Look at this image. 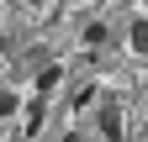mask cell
Listing matches in <instances>:
<instances>
[{
  "instance_id": "6da1fadb",
  "label": "cell",
  "mask_w": 148,
  "mask_h": 142,
  "mask_svg": "<svg viewBox=\"0 0 148 142\" xmlns=\"http://www.w3.org/2000/svg\"><path fill=\"white\" fill-rule=\"evenodd\" d=\"M122 105H101V137H111V142H122Z\"/></svg>"
},
{
  "instance_id": "5b68a950",
  "label": "cell",
  "mask_w": 148,
  "mask_h": 142,
  "mask_svg": "<svg viewBox=\"0 0 148 142\" xmlns=\"http://www.w3.org/2000/svg\"><path fill=\"white\" fill-rule=\"evenodd\" d=\"M101 42H106V26L90 21V26H85V47H101Z\"/></svg>"
},
{
  "instance_id": "3957f363",
  "label": "cell",
  "mask_w": 148,
  "mask_h": 142,
  "mask_svg": "<svg viewBox=\"0 0 148 142\" xmlns=\"http://www.w3.org/2000/svg\"><path fill=\"white\" fill-rule=\"evenodd\" d=\"M127 42H132V53H143V47H148V21H143V16H132V32H127Z\"/></svg>"
},
{
  "instance_id": "277c9868",
  "label": "cell",
  "mask_w": 148,
  "mask_h": 142,
  "mask_svg": "<svg viewBox=\"0 0 148 142\" xmlns=\"http://www.w3.org/2000/svg\"><path fill=\"white\" fill-rule=\"evenodd\" d=\"M16 111H21V100H16L11 90H0V121H5V116H16Z\"/></svg>"
},
{
  "instance_id": "7a4b0ae2",
  "label": "cell",
  "mask_w": 148,
  "mask_h": 142,
  "mask_svg": "<svg viewBox=\"0 0 148 142\" xmlns=\"http://www.w3.org/2000/svg\"><path fill=\"white\" fill-rule=\"evenodd\" d=\"M58 79H64V68H58V63H48L42 74H37V95H48V90H58Z\"/></svg>"
}]
</instances>
